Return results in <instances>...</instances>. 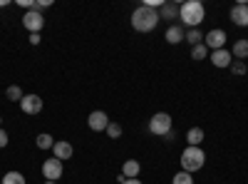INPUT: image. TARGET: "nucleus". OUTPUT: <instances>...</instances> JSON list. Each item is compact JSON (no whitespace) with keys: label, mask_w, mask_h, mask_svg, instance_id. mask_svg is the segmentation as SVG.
Listing matches in <instances>:
<instances>
[{"label":"nucleus","mask_w":248,"mask_h":184,"mask_svg":"<svg viewBox=\"0 0 248 184\" xmlns=\"http://www.w3.org/2000/svg\"><path fill=\"white\" fill-rule=\"evenodd\" d=\"M191 57H194V60H206V57H209V48H206L203 43H201V45H194V48H191Z\"/></svg>","instance_id":"22"},{"label":"nucleus","mask_w":248,"mask_h":184,"mask_svg":"<svg viewBox=\"0 0 248 184\" xmlns=\"http://www.w3.org/2000/svg\"><path fill=\"white\" fill-rule=\"evenodd\" d=\"M159 17H164V20H176V17H179V5L171 3V0H169V3H164Z\"/></svg>","instance_id":"16"},{"label":"nucleus","mask_w":248,"mask_h":184,"mask_svg":"<svg viewBox=\"0 0 248 184\" xmlns=\"http://www.w3.org/2000/svg\"><path fill=\"white\" fill-rule=\"evenodd\" d=\"M0 125H3V117H0Z\"/></svg>","instance_id":"33"},{"label":"nucleus","mask_w":248,"mask_h":184,"mask_svg":"<svg viewBox=\"0 0 248 184\" xmlns=\"http://www.w3.org/2000/svg\"><path fill=\"white\" fill-rule=\"evenodd\" d=\"M20 110H23L25 115H40L43 112V97L35 95V92L25 95L23 100H20Z\"/></svg>","instance_id":"6"},{"label":"nucleus","mask_w":248,"mask_h":184,"mask_svg":"<svg viewBox=\"0 0 248 184\" xmlns=\"http://www.w3.org/2000/svg\"><path fill=\"white\" fill-rule=\"evenodd\" d=\"M107 137H109V139H119V137H122V125H117V122H109Z\"/></svg>","instance_id":"24"},{"label":"nucleus","mask_w":248,"mask_h":184,"mask_svg":"<svg viewBox=\"0 0 248 184\" xmlns=\"http://www.w3.org/2000/svg\"><path fill=\"white\" fill-rule=\"evenodd\" d=\"M231 23L238 25V28H246L248 25V5H233L231 8Z\"/></svg>","instance_id":"11"},{"label":"nucleus","mask_w":248,"mask_h":184,"mask_svg":"<svg viewBox=\"0 0 248 184\" xmlns=\"http://www.w3.org/2000/svg\"><path fill=\"white\" fill-rule=\"evenodd\" d=\"M23 97H25V92L20 90L17 85H10V87L5 90V100H10V102H20Z\"/></svg>","instance_id":"21"},{"label":"nucleus","mask_w":248,"mask_h":184,"mask_svg":"<svg viewBox=\"0 0 248 184\" xmlns=\"http://www.w3.org/2000/svg\"><path fill=\"white\" fill-rule=\"evenodd\" d=\"M119 184H141L139 179H127V177H124V182H119Z\"/></svg>","instance_id":"30"},{"label":"nucleus","mask_w":248,"mask_h":184,"mask_svg":"<svg viewBox=\"0 0 248 184\" xmlns=\"http://www.w3.org/2000/svg\"><path fill=\"white\" fill-rule=\"evenodd\" d=\"M62 169H65V167H62V162L55 159V157L43 162V177H45V182H57L62 177Z\"/></svg>","instance_id":"7"},{"label":"nucleus","mask_w":248,"mask_h":184,"mask_svg":"<svg viewBox=\"0 0 248 184\" xmlns=\"http://www.w3.org/2000/svg\"><path fill=\"white\" fill-rule=\"evenodd\" d=\"M23 25H25V30L30 35H35V33H40V30L45 28V17H43V13H40V10H30L23 17Z\"/></svg>","instance_id":"5"},{"label":"nucleus","mask_w":248,"mask_h":184,"mask_svg":"<svg viewBox=\"0 0 248 184\" xmlns=\"http://www.w3.org/2000/svg\"><path fill=\"white\" fill-rule=\"evenodd\" d=\"M35 145H37V150H52L55 147V137L47 134V132H43V134L35 137Z\"/></svg>","instance_id":"18"},{"label":"nucleus","mask_w":248,"mask_h":184,"mask_svg":"<svg viewBox=\"0 0 248 184\" xmlns=\"http://www.w3.org/2000/svg\"><path fill=\"white\" fill-rule=\"evenodd\" d=\"M181 172H189V174H194V172H199V169H203V165H206V152L201 150V147H186L184 152H181Z\"/></svg>","instance_id":"3"},{"label":"nucleus","mask_w":248,"mask_h":184,"mask_svg":"<svg viewBox=\"0 0 248 184\" xmlns=\"http://www.w3.org/2000/svg\"><path fill=\"white\" fill-rule=\"evenodd\" d=\"M231 55H233V60H241V63H243V60L248 57V40H236Z\"/></svg>","instance_id":"17"},{"label":"nucleus","mask_w":248,"mask_h":184,"mask_svg":"<svg viewBox=\"0 0 248 184\" xmlns=\"http://www.w3.org/2000/svg\"><path fill=\"white\" fill-rule=\"evenodd\" d=\"M8 3H10V0H0V8H5Z\"/></svg>","instance_id":"31"},{"label":"nucleus","mask_w":248,"mask_h":184,"mask_svg":"<svg viewBox=\"0 0 248 184\" xmlns=\"http://www.w3.org/2000/svg\"><path fill=\"white\" fill-rule=\"evenodd\" d=\"M186 142H189V147H201L203 145V130L201 127H191L186 132Z\"/></svg>","instance_id":"15"},{"label":"nucleus","mask_w":248,"mask_h":184,"mask_svg":"<svg viewBox=\"0 0 248 184\" xmlns=\"http://www.w3.org/2000/svg\"><path fill=\"white\" fill-rule=\"evenodd\" d=\"M226 40H229V37H226V30L214 28V30L206 33V37H203V45H206V48H211V50H223Z\"/></svg>","instance_id":"8"},{"label":"nucleus","mask_w":248,"mask_h":184,"mask_svg":"<svg viewBox=\"0 0 248 184\" xmlns=\"http://www.w3.org/2000/svg\"><path fill=\"white\" fill-rule=\"evenodd\" d=\"M72 154H75V147L70 145V142H65V139L55 142V147H52V157L55 159L65 162V159H72Z\"/></svg>","instance_id":"10"},{"label":"nucleus","mask_w":248,"mask_h":184,"mask_svg":"<svg viewBox=\"0 0 248 184\" xmlns=\"http://www.w3.org/2000/svg\"><path fill=\"white\" fill-rule=\"evenodd\" d=\"M231 72L233 75H246L248 67H246V63H241V60H233V63H231Z\"/></svg>","instance_id":"25"},{"label":"nucleus","mask_w":248,"mask_h":184,"mask_svg":"<svg viewBox=\"0 0 248 184\" xmlns=\"http://www.w3.org/2000/svg\"><path fill=\"white\" fill-rule=\"evenodd\" d=\"M8 142H10V139H8V132H5L3 127H0V150L8 147Z\"/></svg>","instance_id":"27"},{"label":"nucleus","mask_w":248,"mask_h":184,"mask_svg":"<svg viewBox=\"0 0 248 184\" xmlns=\"http://www.w3.org/2000/svg\"><path fill=\"white\" fill-rule=\"evenodd\" d=\"M184 28L181 25H169V30H167V35H164V37H167V43L169 45H179V43H184Z\"/></svg>","instance_id":"14"},{"label":"nucleus","mask_w":248,"mask_h":184,"mask_svg":"<svg viewBox=\"0 0 248 184\" xmlns=\"http://www.w3.org/2000/svg\"><path fill=\"white\" fill-rule=\"evenodd\" d=\"M139 172H141V165H139L137 159H127L122 165V177H127V179H137Z\"/></svg>","instance_id":"13"},{"label":"nucleus","mask_w":248,"mask_h":184,"mask_svg":"<svg viewBox=\"0 0 248 184\" xmlns=\"http://www.w3.org/2000/svg\"><path fill=\"white\" fill-rule=\"evenodd\" d=\"M203 17H206V8H203V3H199V0H186L184 5H179V20L189 30L199 28L203 23Z\"/></svg>","instance_id":"1"},{"label":"nucleus","mask_w":248,"mask_h":184,"mask_svg":"<svg viewBox=\"0 0 248 184\" xmlns=\"http://www.w3.org/2000/svg\"><path fill=\"white\" fill-rule=\"evenodd\" d=\"M171 184H194V177L189 172H176L174 179H171Z\"/></svg>","instance_id":"23"},{"label":"nucleus","mask_w":248,"mask_h":184,"mask_svg":"<svg viewBox=\"0 0 248 184\" xmlns=\"http://www.w3.org/2000/svg\"><path fill=\"white\" fill-rule=\"evenodd\" d=\"M159 10L154 8H147V5H139L134 13H132V28L137 33H152L156 25H159Z\"/></svg>","instance_id":"2"},{"label":"nucleus","mask_w":248,"mask_h":184,"mask_svg":"<svg viewBox=\"0 0 248 184\" xmlns=\"http://www.w3.org/2000/svg\"><path fill=\"white\" fill-rule=\"evenodd\" d=\"M211 63H214V67H231V63H233V55L229 52V50H214L211 52Z\"/></svg>","instance_id":"12"},{"label":"nucleus","mask_w":248,"mask_h":184,"mask_svg":"<svg viewBox=\"0 0 248 184\" xmlns=\"http://www.w3.org/2000/svg\"><path fill=\"white\" fill-rule=\"evenodd\" d=\"M0 184H25V177L20 172H5V177L0 179Z\"/></svg>","instance_id":"20"},{"label":"nucleus","mask_w":248,"mask_h":184,"mask_svg":"<svg viewBox=\"0 0 248 184\" xmlns=\"http://www.w3.org/2000/svg\"><path fill=\"white\" fill-rule=\"evenodd\" d=\"M171 127H174V122H171V115L169 112H156L149 119V132L156 134V137H167L171 132Z\"/></svg>","instance_id":"4"},{"label":"nucleus","mask_w":248,"mask_h":184,"mask_svg":"<svg viewBox=\"0 0 248 184\" xmlns=\"http://www.w3.org/2000/svg\"><path fill=\"white\" fill-rule=\"evenodd\" d=\"M184 40L194 48V45H201V43H203V35H201V30H199V28H194V30H186Z\"/></svg>","instance_id":"19"},{"label":"nucleus","mask_w":248,"mask_h":184,"mask_svg":"<svg viewBox=\"0 0 248 184\" xmlns=\"http://www.w3.org/2000/svg\"><path fill=\"white\" fill-rule=\"evenodd\" d=\"M52 0H35V10H43V8H50Z\"/></svg>","instance_id":"28"},{"label":"nucleus","mask_w":248,"mask_h":184,"mask_svg":"<svg viewBox=\"0 0 248 184\" xmlns=\"http://www.w3.org/2000/svg\"><path fill=\"white\" fill-rule=\"evenodd\" d=\"M15 3H17L20 8H25L28 13H30V10H35V0H15Z\"/></svg>","instance_id":"26"},{"label":"nucleus","mask_w":248,"mask_h":184,"mask_svg":"<svg viewBox=\"0 0 248 184\" xmlns=\"http://www.w3.org/2000/svg\"><path fill=\"white\" fill-rule=\"evenodd\" d=\"M87 125H90L92 132H107V127H109V117H107V112L94 110V112L87 117Z\"/></svg>","instance_id":"9"},{"label":"nucleus","mask_w":248,"mask_h":184,"mask_svg":"<svg viewBox=\"0 0 248 184\" xmlns=\"http://www.w3.org/2000/svg\"><path fill=\"white\" fill-rule=\"evenodd\" d=\"M45 184H57V182H45Z\"/></svg>","instance_id":"32"},{"label":"nucleus","mask_w":248,"mask_h":184,"mask_svg":"<svg viewBox=\"0 0 248 184\" xmlns=\"http://www.w3.org/2000/svg\"><path fill=\"white\" fill-rule=\"evenodd\" d=\"M30 45H40V33L30 35Z\"/></svg>","instance_id":"29"}]
</instances>
